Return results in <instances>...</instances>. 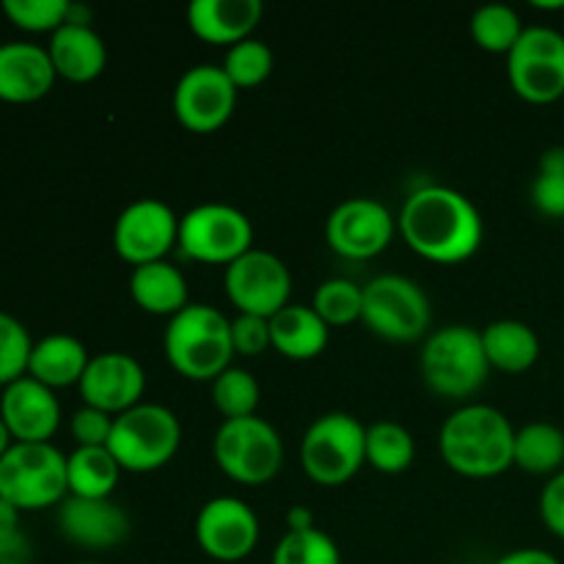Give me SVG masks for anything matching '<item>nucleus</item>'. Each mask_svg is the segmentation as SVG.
I'll use <instances>...</instances> for the list:
<instances>
[{"instance_id":"obj_1","label":"nucleus","mask_w":564,"mask_h":564,"mask_svg":"<svg viewBox=\"0 0 564 564\" xmlns=\"http://www.w3.org/2000/svg\"><path fill=\"white\" fill-rule=\"evenodd\" d=\"M402 240L419 257L457 264L479 251L485 237L477 204L446 185H424L405 198L397 218Z\"/></svg>"},{"instance_id":"obj_2","label":"nucleus","mask_w":564,"mask_h":564,"mask_svg":"<svg viewBox=\"0 0 564 564\" xmlns=\"http://www.w3.org/2000/svg\"><path fill=\"white\" fill-rule=\"evenodd\" d=\"M438 449L446 466L463 477H499L516 466V427L499 408L468 402L441 424Z\"/></svg>"},{"instance_id":"obj_3","label":"nucleus","mask_w":564,"mask_h":564,"mask_svg":"<svg viewBox=\"0 0 564 564\" xmlns=\"http://www.w3.org/2000/svg\"><path fill=\"white\" fill-rule=\"evenodd\" d=\"M163 350L182 378L213 383L235 356L231 319L209 303H191L165 325Z\"/></svg>"},{"instance_id":"obj_4","label":"nucleus","mask_w":564,"mask_h":564,"mask_svg":"<svg viewBox=\"0 0 564 564\" xmlns=\"http://www.w3.org/2000/svg\"><path fill=\"white\" fill-rule=\"evenodd\" d=\"M424 383L446 400H466L477 394L490 375L482 347V330L471 325H444L433 330L422 347Z\"/></svg>"},{"instance_id":"obj_5","label":"nucleus","mask_w":564,"mask_h":564,"mask_svg":"<svg viewBox=\"0 0 564 564\" xmlns=\"http://www.w3.org/2000/svg\"><path fill=\"white\" fill-rule=\"evenodd\" d=\"M182 444V424L171 408L141 402L113 419L108 449L121 471L149 474L174 460Z\"/></svg>"},{"instance_id":"obj_6","label":"nucleus","mask_w":564,"mask_h":564,"mask_svg":"<svg viewBox=\"0 0 564 564\" xmlns=\"http://www.w3.org/2000/svg\"><path fill=\"white\" fill-rule=\"evenodd\" d=\"M66 496V455L53 444H11L0 457V499L14 510H47Z\"/></svg>"},{"instance_id":"obj_7","label":"nucleus","mask_w":564,"mask_h":564,"mask_svg":"<svg viewBox=\"0 0 564 564\" xmlns=\"http://www.w3.org/2000/svg\"><path fill=\"white\" fill-rule=\"evenodd\" d=\"M367 463V427L350 413H323L301 441V466L312 482L339 488Z\"/></svg>"},{"instance_id":"obj_8","label":"nucleus","mask_w":564,"mask_h":564,"mask_svg":"<svg viewBox=\"0 0 564 564\" xmlns=\"http://www.w3.org/2000/svg\"><path fill=\"white\" fill-rule=\"evenodd\" d=\"M213 455L220 471L240 485H264L281 471L284 441L262 416L226 419L213 438Z\"/></svg>"},{"instance_id":"obj_9","label":"nucleus","mask_w":564,"mask_h":564,"mask_svg":"<svg viewBox=\"0 0 564 564\" xmlns=\"http://www.w3.org/2000/svg\"><path fill=\"white\" fill-rule=\"evenodd\" d=\"M361 319L380 339L416 341L427 334L433 308L416 281L408 275L383 273L364 284Z\"/></svg>"},{"instance_id":"obj_10","label":"nucleus","mask_w":564,"mask_h":564,"mask_svg":"<svg viewBox=\"0 0 564 564\" xmlns=\"http://www.w3.org/2000/svg\"><path fill=\"white\" fill-rule=\"evenodd\" d=\"M253 226L242 209L231 204L207 202L187 209L180 218L176 246L204 264H231L251 251Z\"/></svg>"},{"instance_id":"obj_11","label":"nucleus","mask_w":564,"mask_h":564,"mask_svg":"<svg viewBox=\"0 0 564 564\" xmlns=\"http://www.w3.org/2000/svg\"><path fill=\"white\" fill-rule=\"evenodd\" d=\"M512 91L532 105L564 97V33L549 25H529L507 55Z\"/></svg>"},{"instance_id":"obj_12","label":"nucleus","mask_w":564,"mask_h":564,"mask_svg":"<svg viewBox=\"0 0 564 564\" xmlns=\"http://www.w3.org/2000/svg\"><path fill=\"white\" fill-rule=\"evenodd\" d=\"M224 286L237 312L270 319L281 308L290 306L292 275L284 259L251 248L240 259L226 264Z\"/></svg>"},{"instance_id":"obj_13","label":"nucleus","mask_w":564,"mask_h":564,"mask_svg":"<svg viewBox=\"0 0 564 564\" xmlns=\"http://www.w3.org/2000/svg\"><path fill=\"white\" fill-rule=\"evenodd\" d=\"M176 242L180 215L160 198H138L116 218L113 248L132 268L160 262Z\"/></svg>"},{"instance_id":"obj_14","label":"nucleus","mask_w":564,"mask_h":564,"mask_svg":"<svg viewBox=\"0 0 564 564\" xmlns=\"http://www.w3.org/2000/svg\"><path fill=\"white\" fill-rule=\"evenodd\" d=\"M237 88L218 64H196L174 88V116L185 130L207 135L235 113Z\"/></svg>"},{"instance_id":"obj_15","label":"nucleus","mask_w":564,"mask_h":564,"mask_svg":"<svg viewBox=\"0 0 564 564\" xmlns=\"http://www.w3.org/2000/svg\"><path fill=\"white\" fill-rule=\"evenodd\" d=\"M397 231L391 209L378 198H347L330 213L325 240L345 259H372L389 248Z\"/></svg>"},{"instance_id":"obj_16","label":"nucleus","mask_w":564,"mask_h":564,"mask_svg":"<svg viewBox=\"0 0 564 564\" xmlns=\"http://www.w3.org/2000/svg\"><path fill=\"white\" fill-rule=\"evenodd\" d=\"M196 543L209 560L242 562L259 543V518L237 496L209 499L196 516Z\"/></svg>"},{"instance_id":"obj_17","label":"nucleus","mask_w":564,"mask_h":564,"mask_svg":"<svg viewBox=\"0 0 564 564\" xmlns=\"http://www.w3.org/2000/svg\"><path fill=\"white\" fill-rule=\"evenodd\" d=\"M77 389H80L83 405L119 416L141 405V397L147 391V372L130 352H99V356H91Z\"/></svg>"},{"instance_id":"obj_18","label":"nucleus","mask_w":564,"mask_h":564,"mask_svg":"<svg viewBox=\"0 0 564 564\" xmlns=\"http://www.w3.org/2000/svg\"><path fill=\"white\" fill-rule=\"evenodd\" d=\"M0 419L14 444H50L61 424V405L53 389L33 378L6 386L0 397Z\"/></svg>"},{"instance_id":"obj_19","label":"nucleus","mask_w":564,"mask_h":564,"mask_svg":"<svg viewBox=\"0 0 564 564\" xmlns=\"http://www.w3.org/2000/svg\"><path fill=\"white\" fill-rule=\"evenodd\" d=\"M58 529L75 545L105 551L119 545L130 534V518L110 499L66 496L58 505Z\"/></svg>"},{"instance_id":"obj_20","label":"nucleus","mask_w":564,"mask_h":564,"mask_svg":"<svg viewBox=\"0 0 564 564\" xmlns=\"http://www.w3.org/2000/svg\"><path fill=\"white\" fill-rule=\"evenodd\" d=\"M55 66L47 47L31 42L0 44V99L25 105L47 97L55 83Z\"/></svg>"},{"instance_id":"obj_21","label":"nucleus","mask_w":564,"mask_h":564,"mask_svg":"<svg viewBox=\"0 0 564 564\" xmlns=\"http://www.w3.org/2000/svg\"><path fill=\"white\" fill-rule=\"evenodd\" d=\"M264 14L262 0H193L187 6V25L209 44H237L251 39Z\"/></svg>"},{"instance_id":"obj_22","label":"nucleus","mask_w":564,"mask_h":564,"mask_svg":"<svg viewBox=\"0 0 564 564\" xmlns=\"http://www.w3.org/2000/svg\"><path fill=\"white\" fill-rule=\"evenodd\" d=\"M50 61L55 75L69 83H88L102 75L108 64V47L91 25H61L50 39Z\"/></svg>"},{"instance_id":"obj_23","label":"nucleus","mask_w":564,"mask_h":564,"mask_svg":"<svg viewBox=\"0 0 564 564\" xmlns=\"http://www.w3.org/2000/svg\"><path fill=\"white\" fill-rule=\"evenodd\" d=\"M88 356L86 345L72 334H50L33 341L31 361H28V378L39 380L47 389H66L80 383L86 372Z\"/></svg>"},{"instance_id":"obj_24","label":"nucleus","mask_w":564,"mask_h":564,"mask_svg":"<svg viewBox=\"0 0 564 564\" xmlns=\"http://www.w3.org/2000/svg\"><path fill=\"white\" fill-rule=\"evenodd\" d=\"M270 345L292 361H312L328 347V325L312 306L290 303L270 317Z\"/></svg>"},{"instance_id":"obj_25","label":"nucleus","mask_w":564,"mask_h":564,"mask_svg":"<svg viewBox=\"0 0 564 564\" xmlns=\"http://www.w3.org/2000/svg\"><path fill=\"white\" fill-rule=\"evenodd\" d=\"M130 295L147 314H158V317L169 319L180 314L185 306H191L185 275L169 259L132 268Z\"/></svg>"},{"instance_id":"obj_26","label":"nucleus","mask_w":564,"mask_h":564,"mask_svg":"<svg viewBox=\"0 0 564 564\" xmlns=\"http://www.w3.org/2000/svg\"><path fill=\"white\" fill-rule=\"evenodd\" d=\"M482 347L490 369L507 375H521L532 369L540 358V339L532 325L521 319H496L482 330Z\"/></svg>"},{"instance_id":"obj_27","label":"nucleus","mask_w":564,"mask_h":564,"mask_svg":"<svg viewBox=\"0 0 564 564\" xmlns=\"http://www.w3.org/2000/svg\"><path fill=\"white\" fill-rule=\"evenodd\" d=\"M119 477L121 466L108 446H77L66 455V482L77 499H110Z\"/></svg>"},{"instance_id":"obj_28","label":"nucleus","mask_w":564,"mask_h":564,"mask_svg":"<svg viewBox=\"0 0 564 564\" xmlns=\"http://www.w3.org/2000/svg\"><path fill=\"white\" fill-rule=\"evenodd\" d=\"M516 466L538 477H554L564 466V433L551 422L516 430Z\"/></svg>"},{"instance_id":"obj_29","label":"nucleus","mask_w":564,"mask_h":564,"mask_svg":"<svg viewBox=\"0 0 564 564\" xmlns=\"http://www.w3.org/2000/svg\"><path fill=\"white\" fill-rule=\"evenodd\" d=\"M416 457V441L402 424L375 422L367 427V463L383 474H402Z\"/></svg>"},{"instance_id":"obj_30","label":"nucleus","mask_w":564,"mask_h":564,"mask_svg":"<svg viewBox=\"0 0 564 564\" xmlns=\"http://www.w3.org/2000/svg\"><path fill=\"white\" fill-rule=\"evenodd\" d=\"M523 31H527V25L521 22L518 11L505 3L479 6L471 17L474 42L496 55H510V50L516 47Z\"/></svg>"},{"instance_id":"obj_31","label":"nucleus","mask_w":564,"mask_h":564,"mask_svg":"<svg viewBox=\"0 0 564 564\" xmlns=\"http://www.w3.org/2000/svg\"><path fill=\"white\" fill-rule=\"evenodd\" d=\"M259 397H262L259 380L242 367H229L213 380V405L224 413V422L257 416Z\"/></svg>"},{"instance_id":"obj_32","label":"nucleus","mask_w":564,"mask_h":564,"mask_svg":"<svg viewBox=\"0 0 564 564\" xmlns=\"http://www.w3.org/2000/svg\"><path fill=\"white\" fill-rule=\"evenodd\" d=\"M270 564H341V554L334 538L314 527L303 532H286L275 543Z\"/></svg>"},{"instance_id":"obj_33","label":"nucleus","mask_w":564,"mask_h":564,"mask_svg":"<svg viewBox=\"0 0 564 564\" xmlns=\"http://www.w3.org/2000/svg\"><path fill=\"white\" fill-rule=\"evenodd\" d=\"M220 66L229 75V80L235 83L237 91L253 88L268 80L270 72H273V50L262 39H242V42L231 44L226 50V58Z\"/></svg>"},{"instance_id":"obj_34","label":"nucleus","mask_w":564,"mask_h":564,"mask_svg":"<svg viewBox=\"0 0 564 564\" xmlns=\"http://www.w3.org/2000/svg\"><path fill=\"white\" fill-rule=\"evenodd\" d=\"M312 308L325 325H350L364 314V286L350 279H328L314 292Z\"/></svg>"},{"instance_id":"obj_35","label":"nucleus","mask_w":564,"mask_h":564,"mask_svg":"<svg viewBox=\"0 0 564 564\" xmlns=\"http://www.w3.org/2000/svg\"><path fill=\"white\" fill-rule=\"evenodd\" d=\"M33 341L25 325L11 314L0 312V386H11L25 378Z\"/></svg>"},{"instance_id":"obj_36","label":"nucleus","mask_w":564,"mask_h":564,"mask_svg":"<svg viewBox=\"0 0 564 564\" xmlns=\"http://www.w3.org/2000/svg\"><path fill=\"white\" fill-rule=\"evenodd\" d=\"M532 202L549 218L564 220V147L543 152L532 182Z\"/></svg>"},{"instance_id":"obj_37","label":"nucleus","mask_w":564,"mask_h":564,"mask_svg":"<svg viewBox=\"0 0 564 564\" xmlns=\"http://www.w3.org/2000/svg\"><path fill=\"white\" fill-rule=\"evenodd\" d=\"M69 6V0H3V14L20 31L55 33L66 25Z\"/></svg>"},{"instance_id":"obj_38","label":"nucleus","mask_w":564,"mask_h":564,"mask_svg":"<svg viewBox=\"0 0 564 564\" xmlns=\"http://www.w3.org/2000/svg\"><path fill=\"white\" fill-rule=\"evenodd\" d=\"M231 345H235V352L240 356H259L270 345V319L257 317V314H237L231 319Z\"/></svg>"},{"instance_id":"obj_39","label":"nucleus","mask_w":564,"mask_h":564,"mask_svg":"<svg viewBox=\"0 0 564 564\" xmlns=\"http://www.w3.org/2000/svg\"><path fill=\"white\" fill-rule=\"evenodd\" d=\"M113 419L116 416H110V413L97 411L91 405H83L80 411L72 413V438L77 441V446H108Z\"/></svg>"},{"instance_id":"obj_40","label":"nucleus","mask_w":564,"mask_h":564,"mask_svg":"<svg viewBox=\"0 0 564 564\" xmlns=\"http://www.w3.org/2000/svg\"><path fill=\"white\" fill-rule=\"evenodd\" d=\"M540 518L554 538L564 540V468L549 479L540 494Z\"/></svg>"},{"instance_id":"obj_41","label":"nucleus","mask_w":564,"mask_h":564,"mask_svg":"<svg viewBox=\"0 0 564 564\" xmlns=\"http://www.w3.org/2000/svg\"><path fill=\"white\" fill-rule=\"evenodd\" d=\"M494 564H562V562L543 549H516L510 551V554L499 556Z\"/></svg>"},{"instance_id":"obj_42","label":"nucleus","mask_w":564,"mask_h":564,"mask_svg":"<svg viewBox=\"0 0 564 564\" xmlns=\"http://www.w3.org/2000/svg\"><path fill=\"white\" fill-rule=\"evenodd\" d=\"M303 529H314V516L306 507L295 505L286 512V532H303Z\"/></svg>"},{"instance_id":"obj_43","label":"nucleus","mask_w":564,"mask_h":564,"mask_svg":"<svg viewBox=\"0 0 564 564\" xmlns=\"http://www.w3.org/2000/svg\"><path fill=\"white\" fill-rule=\"evenodd\" d=\"M11 444H14V438H11L9 427H6L3 419H0V457H3L6 452H9V446H11Z\"/></svg>"},{"instance_id":"obj_44","label":"nucleus","mask_w":564,"mask_h":564,"mask_svg":"<svg viewBox=\"0 0 564 564\" xmlns=\"http://www.w3.org/2000/svg\"><path fill=\"white\" fill-rule=\"evenodd\" d=\"M534 9H549V11L564 9V0H554V3H543V0H538V3H534Z\"/></svg>"},{"instance_id":"obj_45","label":"nucleus","mask_w":564,"mask_h":564,"mask_svg":"<svg viewBox=\"0 0 564 564\" xmlns=\"http://www.w3.org/2000/svg\"><path fill=\"white\" fill-rule=\"evenodd\" d=\"M0 564H25V562H0Z\"/></svg>"},{"instance_id":"obj_46","label":"nucleus","mask_w":564,"mask_h":564,"mask_svg":"<svg viewBox=\"0 0 564 564\" xmlns=\"http://www.w3.org/2000/svg\"><path fill=\"white\" fill-rule=\"evenodd\" d=\"M75 564H99V562H75Z\"/></svg>"}]
</instances>
